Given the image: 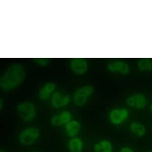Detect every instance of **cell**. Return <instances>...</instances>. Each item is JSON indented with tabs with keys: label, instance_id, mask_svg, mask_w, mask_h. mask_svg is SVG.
I'll use <instances>...</instances> for the list:
<instances>
[{
	"label": "cell",
	"instance_id": "cell-3",
	"mask_svg": "<svg viewBox=\"0 0 152 152\" xmlns=\"http://www.w3.org/2000/svg\"><path fill=\"white\" fill-rule=\"evenodd\" d=\"M17 112L22 120L30 122L36 116V108L34 104L30 102H25L18 104Z\"/></svg>",
	"mask_w": 152,
	"mask_h": 152
},
{
	"label": "cell",
	"instance_id": "cell-16",
	"mask_svg": "<svg viewBox=\"0 0 152 152\" xmlns=\"http://www.w3.org/2000/svg\"><path fill=\"white\" fill-rule=\"evenodd\" d=\"M138 67L141 70L150 71L152 70V61L149 58H141L138 63Z\"/></svg>",
	"mask_w": 152,
	"mask_h": 152
},
{
	"label": "cell",
	"instance_id": "cell-21",
	"mask_svg": "<svg viewBox=\"0 0 152 152\" xmlns=\"http://www.w3.org/2000/svg\"><path fill=\"white\" fill-rule=\"evenodd\" d=\"M0 152H6V151H4V150H0Z\"/></svg>",
	"mask_w": 152,
	"mask_h": 152
},
{
	"label": "cell",
	"instance_id": "cell-23",
	"mask_svg": "<svg viewBox=\"0 0 152 152\" xmlns=\"http://www.w3.org/2000/svg\"><path fill=\"white\" fill-rule=\"evenodd\" d=\"M147 152H152V150H151V151H147Z\"/></svg>",
	"mask_w": 152,
	"mask_h": 152
},
{
	"label": "cell",
	"instance_id": "cell-1",
	"mask_svg": "<svg viewBox=\"0 0 152 152\" xmlns=\"http://www.w3.org/2000/svg\"><path fill=\"white\" fill-rule=\"evenodd\" d=\"M26 77L25 69L21 64L11 65L0 77V89L3 91H10L21 86Z\"/></svg>",
	"mask_w": 152,
	"mask_h": 152
},
{
	"label": "cell",
	"instance_id": "cell-2",
	"mask_svg": "<svg viewBox=\"0 0 152 152\" xmlns=\"http://www.w3.org/2000/svg\"><path fill=\"white\" fill-rule=\"evenodd\" d=\"M40 130L36 127H29L24 129L19 135V142L25 146L34 144L40 138Z\"/></svg>",
	"mask_w": 152,
	"mask_h": 152
},
{
	"label": "cell",
	"instance_id": "cell-18",
	"mask_svg": "<svg viewBox=\"0 0 152 152\" xmlns=\"http://www.w3.org/2000/svg\"><path fill=\"white\" fill-rule=\"evenodd\" d=\"M119 152H135V151L132 147L128 145H125L120 148Z\"/></svg>",
	"mask_w": 152,
	"mask_h": 152
},
{
	"label": "cell",
	"instance_id": "cell-17",
	"mask_svg": "<svg viewBox=\"0 0 152 152\" xmlns=\"http://www.w3.org/2000/svg\"><path fill=\"white\" fill-rule=\"evenodd\" d=\"M34 60L38 64L43 66L47 65L49 63V59L46 58H34Z\"/></svg>",
	"mask_w": 152,
	"mask_h": 152
},
{
	"label": "cell",
	"instance_id": "cell-12",
	"mask_svg": "<svg viewBox=\"0 0 152 152\" xmlns=\"http://www.w3.org/2000/svg\"><path fill=\"white\" fill-rule=\"evenodd\" d=\"M69 100L70 99L68 96H62L60 93L56 92L52 96V104L55 108H61L67 105Z\"/></svg>",
	"mask_w": 152,
	"mask_h": 152
},
{
	"label": "cell",
	"instance_id": "cell-8",
	"mask_svg": "<svg viewBox=\"0 0 152 152\" xmlns=\"http://www.w3.org/2000/svg\"><path fill=\"white\" fill-rule=\"evenodd\" d=\"M72 115L68 111H63L59 115L54 116L52 118L50 122L53 126H58L64 124H66L71 121Z\"/></svg>",
	"mask_w": 152,
	"mask_h": 152
},
{
	"label": "cell",
	"instance_id": "cell-13",
	"mask_svg": "<svg viewBox=\"0 0 152 152\" xmlns=\"http://www.w3.org/2000/svg\"><path fill=\"white\" fill-rule=\"evenodd\" d=\"M80 128H81V125L79 122L75 120L71 121L66 124V126H65L66 133L67 135L69 137H71V138L75 137L76 135L79 134L80 130Z\"/></svg>",
	"mask_w": 152,
	"mask_h": 152
},
{
	"label": "cell",
	"instance_id": "cell-22",
	"mask_svg": "<svg viewBox=\"0 0 152 152\" xmlns=\"http://www.w3.org/2000/svg\"><path fill=\"white\" fill-rule=\"evenodd\" d=\"M34 152H40V151H34Z\"/></svg>",
	"mask_w": 152,
	"mask_h": 152
},
{
	"label": "cell",
	"instance_id": "cell-10",
	"mask_svg": "<svg viewBox=\"0 0 152 152\" xmlns=\"http://www.w3.org/2000/svg\"><path fill=\"white\" fill-rule=\"evenodd\" d=\"M67 148L69 152H83L84 142L79 137L71 138L68 142Z\"/></svg>",
	"mask_w": 152,
	"mask_h": 152
},
{
	"label": "cell",
	"instance_id": "cell-15",
	"mask_svg": "<svg viewBox=\"0 0 152 152\" xmlns=\"http://www.w3.org/2000/svg\"><path fill=\"white\" fill-rule=\"evenodd\" d=\"M55 87H56V86L53 83H50L46 84L40 90L39 93H38L39 98L41 100H47L49 97L50 94L54 91Z\"/></svg>",
	"mask_w": 152,
	"mask_h": 152
},
{
	"label": "cell",
	"instance_id": "cell-4",
	"mask_svg": "<svg viewBox=\"0 0 152 152\" xmlns=\"http://www.w3.org/2000/svg\"><path fill=\"white\" fill-rule=\"evenodd\" d=\"M94 91V87L92 86H85L75 91L74 94V102L78 106H83L87 101L89 96Z\"/></svg>",
	"mask_w": 152,
	"mask_h": 152
},
{
	"label": "cell",
	"instance_id": "cell-19",
	"mask_svg": "<svg viewBox=\"0 0 152 152\" xmlns=\"http://www.w3.org/2000/svg\"><path fill=\"white\" fill-rule=\"evenodd\" d=\"M2 107H3V101L1 99H0V111H1Z\"/></svg>",
	"mask_w": 152,
	"mask_h": 152
},
{
	"label": "cell",
	"instance_id": "cell-20",
	"mask_svg": "<svg viewBox=\"0 0 152 152\" xmlns=\"http://www.w3.org/2000/svg\"><path fill=\"white\" fill-rule=\"evenodd\" d=\"M150 110H151V113H152V104H151V106H150Z\"/></svg>",
	"mask_w": 152,
	"mask_h": 152
},
{
	"label": "cell",
	"instance_id": "cell-6",
	"mask_svg": "<svg viewBox=\"0 0 152 152\" xmlns=\"http://www.w3.org/2000/svg\"><path fill=\"white\" fill-rule=\"evenodd\" d=\"M70 66L72 70L77 75L84 74L88 69V63L86 61L80 58H75L72 59Z\"/></svg>",
	"mask_w": 152,
	"mask_h": 152
},
{
	"label": "cell",
	"instance_id": "cell-11",
	"mask_svg": "<svg viewBox=\"0 0 152 152\" xmlns=\"http://www.w3.org/2000/svg\"><path fill=\"white\" fill-rule=\"evenodd\" d=\"M94 152H113V144L108 140H101L94 145Z\"/></svg>",
	"mask_w": 152,
	"mask_h": 152
},
{
	"label": "cell",
	"instance_id": "cell-14",
	"mask_svg": "<svg viewBox=\"0 0 152 152\" xmlns=\"http://www.w3.org/2000/svg\"><path fill=\"white\" fill-rule=\"evenodd\" d=\"M130 131L132 134L138 137H142L146 133V128L145 126L139 122H132L129 126Z\"/></svg>",
	"mask_w": 152,
	"mask_h": 152
},
{
	"label": "cell",
	"instance_id": "cell-9",
	"mask_svg": "<svg viewBox=\"0 0 152 152\" xmlns=\"http://www.w3.org/2000/svg\"><path fill=\"white\" fill-rule=\"evenodd\" d=\"M108 69L113 72H119L122 74H128L130 72V67L128 64L123 61H114L108 64Z\"/></svg>",
	"mask_w": 152,
	"mask_h": 152
},
{
	"label": "cell",
	"instance_id": "cell-5",
	"mask_svg": "<svg viewBox=\"0 0 152 152\" xmlns=\"http://www.w3.org/2000/svg\"><path fill=\"white\" fill-rule=\"evenodd\" d=\"M128 111L125 109H114L110 115V119L114 125H119L123 123L128 117Z\"/></svg>",
	"mask_w": 152,
	"mask_h": 152
},
{
	"label": "cell",
	"instance_id": "cell-7",
	"mask_svg": "<svg viewBox=\"0 0 152 152\" xmlns=\"http://www.w3.org/2000/svg\"><path fill=\"white\" fill-rule=\"evenodd\" d=\"M126 102L128 106L137 109L144 108L146 104L145 98L141 94H135L129 97Z\"/></svg>",
	"mask_w": 152,
	"mask_h": 152
}]
</instances>
